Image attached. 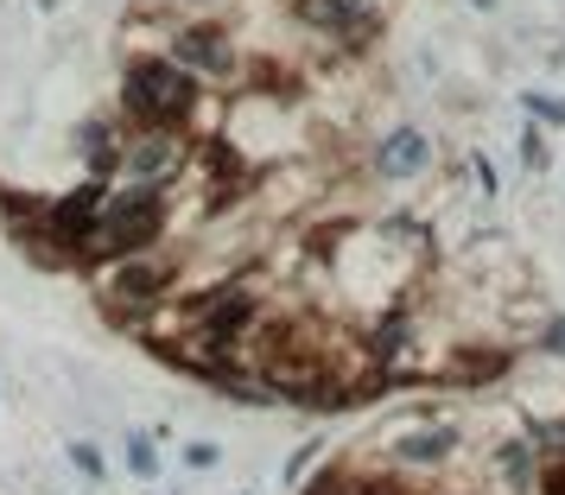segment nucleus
Wrapping results in <instances>:
<instances>
[{
  "instance_id": "nucleus-1",
  "label": "nucleus",
  "mask_w": 565,
  "mask_h": 495,
  "mask_svg": "<svg viewBox=\"0 0 565 495\" xmlns=\"http://www.w3.org/2000/svg\"><path fill=\"white\" fill-rule=\"evenodd\" d=\"M166 229V191L159 184H121L108 191L103 209H96V235H89V255L83 261H128V255H147Z\"/></svg>"
},
{
  "instance_id": "nucleus-2",
  "label": "nucleus",
  "mask_w": 565,
  "mask_h": 495,
  "mask_svg": "<svg viewBox=\"0 0 565 495\" xmlns=\"http://www.w3.org/2000/svg\"><path fill=\"white\" fill-rule=\"evenodd\" d=\"M121 103L140 128H184L198 103H204V83L179 71L172 57H134L128 64V83H121Z\"/></svg>"
},
{
  "instance_id": "nucleus-3",
  "label": "nucleus",
  "mask_w": 565,
  "mask_h": 495,
  "mask_svg": "<svg viewBox=\"0 0 565 495\" xmlns=\"http://www.w3.org/2000/svg\"><path fill=\"white\" fill-rule=\"evenodd\" d=\"M172 287H179V267H172V261H159V255H128V261L108 267L103 305L115 318H128V324H134L140 312H153Z\"/></svg>"
},
{
  "instance_id": "nucleus-4",
  "label": "nucleus",
  "mask_w": 565,
  "mask_h": 495,
  "mask_svg": "<svg viewBox=\"0 0 565 495\" xmlns=\"http://www.w3.org/2000/svg\"><path fill=\"white\" fill-rule=\"evenodd\" d=\"M260 318V299L242 280H230V287H210L204 299H198V324H191V337L204 343V349H235V343L255 331Z\"/></svg>"
},
{
  "instance_id": "nucleus-5",
  "label": "nucleus",
  "mask_w": 565,
  "mask_h": 495,
  "mask_svg": "<svg viewBox=\"0 0 565 495\" xmlns=\"http://www.w3.org/2000/svg\"><path fill=\"white\" fill-rule=\"evenodd\" d=\"M184 159H191V147H184V133L179 128H147V133H134L128 147H121V179L128 184H166L184 172Z\"/></svg>"
},
{
  "instance_id": "nucleus-6",
  "label": "nucleus",
  "mask_w": 565,
  "mask_h": 495,
  "mask_svg": "<svg viewBox=\"0 0 565 495\" xmlns=\"http://www.w3.org/2000/svg\"><path fill=\"white\" fill-rule=\"evenodd\" d=\"M172 64L191 71V77H230L235 71L230 32L216 26V20H191V26H179L172 32Z\"/></svg>"
},
{
  "instance_id": "nucleus-7",
  "label": "nucleus",
  "mask_w": 565,
  "mask_h": 495,
  "mask_svg": "<svg viewBox=\"0 0 565 495\" xmlns=\"http://www.w3.org/2000/svg\"><path fill=\"white\" fill-rule=\"evenodd\" d=\"M426 165H433V140H426L419 128L382 133V147H375V172H382L387 184H413Z\"/></svg>"
},
{
  "instance_id": "nucleus-8",
  "label": "nucleus",
  "mask_w": 565,
  "mask_h": 495,
  "mask_svg": "<svg viewBox=\"0 0 565 495\" xmlns=\"http://www.w3.org/2000/svg\"><path fill=\"white\" fill-rule=\"evenodd\" d=\"M458 444H463L458 426H413V432L394 439V464L433 470V464H445V458H458Z\"/></svg>"
},
{
  "instance_id": "nucleus-9",
  "label": "nucleus",
  "mask_w": 565,
  "mask_h": 495,
  "mask_svg": "<svg viewBox=\"0 0 565 495\" xmlns=\"http://www.w3.org/2000/svg\"><path fill=\"white\" fill-rule=\"evenodd\" d=\"M495 470H502V483H509L514 495H527V489L540 483L534 439H502V451H495Z\"/></svg>"
},
{
  "instance_id": "nucleus-10",
  "label": "nucleus",
  "mask_w": 565,
  "mask_h": 495,
  "mask_svg": "<svg viewBox=\"0 0 565 495\" xmlns=\"http://www.w3.org/2000/svg\"><path fill=\"white\" fill-rule=\"evenodd\" d=\"M299 7V20L306 26H318V32H343V39H356V26H369L362 13H350L343 0H292Z\"/></svg>"
},
{
  "instance_id": "nucleus-11",
  "label": "nucleus",
  "mask_w": 565,
  "mask_h": 495,
  "mask_svg": "<svg viewBox=\"0 0 565 495\" xmlns=\"http://www.w3.org/2000/svg\"><path fill=\"white\" fill-rule=\"evenodd\" d=\"M83 153H89V179H103V172H121V140H115V128H83Z\"/></svg>"
},
{
  "instance_id": "nucleus-12",
  "label": "nucleus",
  "mask_w": 565,
  "mask_h": 495,
  "mask_svg": "<svg viewBox=\"0 0 565 495\" xmlns=\"http://www.w3.org/2000/svg\"><path fill=\"white\" fill-rule=\"evenodd\" d=\"M128 470L140 483H153L159 476V451H153V432H128Z\"/></svg>"
},
{
  "instance_id": "nucleus-13",
  "label": "nucleus",
  "mask_w": 565,
  "mask_h": 495,
  "mask_svg": "<svg viewBox=\"0 0 565 495\" xmlns=\"http://www.w3.org/2000/svg\"><path fill=\"white\" fill-rule=\"evenodd\" d=\"M64 458H71V464H77L83 476H89V483H108V464H103V451H96L89 439H71V444H64Z\"/></svg>"
},
{
  "instance_id": "nucleus-14",
  "label": "nucleus",
  "mask_w": 565,
  "mask_h": 495,
  "mask_svg": "<svg viewBox=\"0 0 565 495\" xmlns=\"http://www.w3.org/2000/svg\"><path fill=\"white\" fill-rule=\"evenodd\" d=\"M216 458H223L216 444H191V451H184V464L191 470H216Z\"/></svg>"
},
{
  "instance_id": "nucleus-15",
  "label": "nucleus",
  "mask_w": 565,
  "mask_h": 495,
  "mask_svg": "<svg viewBox=\"0 0 565 495\" xmlns=\"http://www.w3.org/2000/svg\"><path fill=\"white\" fill-rule=\"evenodd\" d=\"M527 108L546 115V121H565V103H553V96H527Z\"/></svg>"
},
{
  "instance_id": "nucleus-16",
  "label": "nucleus",
  "mask_w": 565,
  "mask_h": 495,
  "mask_svg": "<svg viewBox=\"0 0 565 495\" xmlns=\"http://www.w3.org/2000/svg\"><path fill=\"white\" fill-rule=\"evenodd\" d=\"M540 343H546V349H565V318H553V324H546V337H540Z\"/></svg>"
},
{
  "instance_id": "nucleus-17",
  "label": "nucleus",
  "mask_w": 565,
  "mask_h": 495,
  "mask_svg": "<svg viewBox=\"0 0 565 495\" xmlns=\"http://www.w3.org/2000/svg\"><path fill=\"white\" fill-rule=\"evenodd\" d=\"M343 7H350V13H362V20H369V0H343Z\"/></svg>"
},
{
  "instance_id": "nucleus-18",
  "label": "nucleus",
  "mask_w": 565,
  "mask_h": 495,
  "mask_svg": "<svg viewBox=\"0 0 565 495\" xmlns=\"http://www.w3.org/2000/svg\"><path fill=\"white\" fill-rule=\"evenodd\" d=\"M553 444H559V451H565V419H559V432H553Z\"/></svg>"
},
{
  "instance_id": "nucleus-19",
  "label": "nucleus",
  "mask_w": 565,
  "mask_h": 495,
  "mask_svg": "<svg viewBox=\"0 0 565 495\" xmlns=\"http://www.w3.org/2000/svg\"><path fill=\"white\" fill-rule=\"evenodd\" d=\"M477 7H495V0H477Z\"/></svg>"
}]
</instances>
